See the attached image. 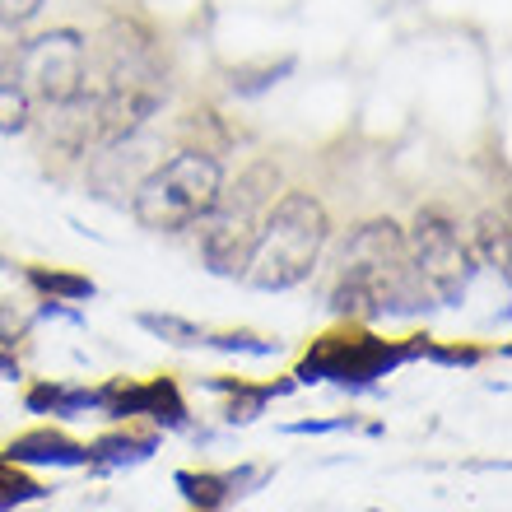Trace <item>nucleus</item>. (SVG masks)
Returning a JSON list of instances; mask_svg holds the SVG:
<instances>
[{
    "mask_svg": "<svg viewBox=\"0 0 512 512\" xmlns=\"http://www.w3.org/2000/svg\"><path fill=\"white\" fill-rule=\"evenodd\" d=\"M424 364H438V368H475L485 364L489 350L480 345H443V340H424V354H419Z\"/></svg>",
    "mask_w": 512,
    "mask_h": 512,
    "instance_id": "obj_21",
    "label": "nucleus"
},
{
    "mask_svg": "<svg viewBox=\"0 0 512 512\" xmlns=\"http://www.w3.org/2000/svg\"><path fill=\"white\" fill-rule=\"evenodd\" d=\"M33 126V94L19 75H0V135H24Z\"/></svg>",
    "mask_w": 512,
    "mask_h": 512,
    "instance_id": "obj_19",
    "label": "nucleus"
},
{
    "mask_svg": "<svg viewBox=\"0 0 512 512\" xmlns=\"http://www.w3.org/2000/svg\"><path fill=\"white\" fill-rule=\"evenodd\" d=\"M205 350H215V354H229V359H280V340H266V336H256V331H205L201 336Z\"/></svg>",
    "mask_w": 512,
    "mask_h": 512,
    "instance_id": "obj_17",
    "label": "nucleus"
},
{
    "mask_svg": "<svg viewBox=\"0 0 512 512\" xmlns=\"http://www.w3.org/2000/svg\"><path fill=\"white\" fill-rule=\"evenodd\" d=\"M173 485L196 512H224L233 503V489L224 471H173Z\"/></svg>",
    "mask_w": 512,
    "mask_h": 512,
    "instance_id": "obj_15",
    "label": "nucleus"
},
{
    "mask_svg": "<svg viewBox=\"0 0 512 512\" xmlns=\"http://www.w3.org/2000/svg\"><path fill=\"white\" fill-rule=\"evenodd\" d=\"M243 387V378H201V391H215V396H233Z\"/></svg>",
    "mask_w": 512,
    "mask_h": 512,
    "instance_id": "obj_27",
    "label": "nucleus"
},
{
    "mask_svg": "<svg viewBox=\"0 0 512 512\" xmlns=\"http://www.w3.org/2000/svg\"><path fill=\"white\" fill-rule=\"evenodd\" d=\"M42 10H47V0H0V28H5V33H19V28H28Z\"/></svg>",
    "mask_w": 512,
    "mask_h": 512,
    "instance_id": "obj_23",
    "label": "nucleus"
},
{
    "mask_svg": "<svg viewBox=\"0 0 512 512\" xmlns=\"http://www.w3.org/2000/svg\"><path fill=\"white\" fill-rule=\"evenodd\" d=\"M326 243H331V215L326 205L303 187L280 191L261 215V233L247 256L243 284L256 294H284L312 280V270L322 261Z\"/></svg>",
    "mask_w": 512,
    "mask_h": 512,
    "instance_id": "obj_1",
    "label": "nucleus"
},
{
    "mask_svg": "<svg viewBox=\"0 0 512 512\" xmlns=\"http://www.w3.org/2000/svg\"><path fill=\"white\" fill-rule=\"evenodd\" d=\"M298 382L294 378H280V382H247L229 396V405H224V424L229 429H247V424H256V419L266 415L270 401H284V396H294Z\"/></svg>",
    "mask_w": 512,
    "mask_h": 512,
    "instance_id": "obj_12",
    "label": "nucleus"
},
{
    "mask_svg": "<svg viewBox=\"0 0 512 512\" xmlns=\"http://www.w3.org/2000/svg\"><path fill=\"white\" fill-rule=\"evenodd\" d=\"M0 270H10V261H5V252H0Z\"/></svg>",
    "mask_w": 512,
    "mask_h": 512,
    "instance_id": "obj_29",
    "label": "nucleus"
},
{
    "mask_svg": "<svg viewBox=\"0 0 512 512\" xmlns=\"http://www.w3.org/2000/svg\"><path fill=\"white\" fill-rule=\"evenodd\" d=\"M33 322H70V326H84V312L80 303H61V298H42Z\"/></svg>",
    "mask_w": 512,
    "mask_h": 512,
    "instance_id": "obj_24",
    "label": "nucleus"
},
{
    "mask_svg": "<svg viewBox=\"0 0 512 512\" xmlns=\"http://www.w3.org/2000/svg\"><path fill=\"white\" fill-rule=\"evenodd\" d=\"M0 461H10L19 471H84L89 443L61 429H28L0 447Z\"/></svg>",
    "mask_w": 512,
    "mask_h": 512,
    "instance_id": "obj_9",
    "label": "nucleus"
},
{
    "mask_svg": "<svg viewBox=\"0 0 512 512\" xmlns=\"http://www.w3.org/2000/svg\"><path fill=\"white\" fill-rule=\"evenodd\" d=\"M359 429V415H326V419H294L284 424L289 438H326V433H354Z\"/></svg>",
    "mask_w": 512,
    "mask_h": 512,
    "instance_id": "obj_22",
    "label": "nucleus"
},
{
    "mask_svg": "<svg viewBox=\"0 0 512 512\" xmlns=\"http://www.w3.org/2000/svg\"><path fill=\"white\" fill-rule=\"evenodd\" d=\"M294 70H298V56L261 61V66H238V70H229V89L238 98H261V94H270V89H280Z\"/></svg>",
    "mask_w": 512,
    "mask_h": 512,
    "instance_id": "obj_16",
    "label": "nucleus"
},
{
    "mask_svg": "<svg viewBox=\"0 0 512 512\" xmlns=\"http://www.w3.org/2000/svg\"><path fill=\"white\" fill-rule=\"evenodd\" d=\"M103 419L126 424V419H149L159 433H187L191 429V410L187 396L177 387V378H112L108 382V401H103Z\"/></svg>",
    "mask_w": 512,
    "mask_h": 512,
    "instance_id": "obj_8",
    "label": "nucleus"
},
{
    "mask_svg": "<svg viewBox=\"0 0 512 512\" xmlns=\"http://www.w3.org/2000/svg\"><path fill=\"white\" fill-rule=\"evenodd\" d=\"M275 187H280V168L270 159L252 163L238 182L224 177L219 187V201L210 205V215L196 219V247H201V266L219 280H243L247 256L256 247V233H261V215L266 205L275 201Z\"/></svg>",
    "mask_w": 512,
    "mask_h": 512,
    "instance_id": "obj_5",
    "label": "nucleus"
},
{
    "mask_svg": "<svg viewBox=\"0 0 512 512\" xmlns=\"http://www.w3.org/2000/svg\"><path fill=\"white\" fill-rule=\"evenodd\" d=\"M47 494L52 489L38 485L33 475H24L10 461H0V512H14V508H24V503H42Z\"/></svg>",
    "mask_w": 512,
    "mask_h": 512,
    "instance_id": "obj_20",
    "label": "nucleus"
},
{
    "mask_svg": "<svg viewBox=\"0 0 512 512\" xmlns=\"http://www.w3.org/2000/svg\"><path fill=\"white\" fill-rule=\"evenodd\" d=\"M224 187V163L215 149L187 145L154 163L131 191V219L149 233H182L196 229V219L210 215Z\"/></svg>",
    "mask_w": 512,
    "mask_h": 512,
    "instance_id": "obj_4",
    "label": "nucleus"
},
{
    "mask_svg": "<svg viewBox=\"0 0 512 512\" xmlns=\"http://www.w3.org/2000/svg\"><path fill=\"white\" fill-rule=\"evenodd\" d=\"M368 512H382V508H368Z\"/></svg>",
    "mask_w": 512,
    "mask_h": 512,
    "instance_id": "obj_30",
    "label": "nucleus"
},
{
    "mask_svg": "<svg viewBox=\"0 0 512 512\" xmlns=\"http://www.w3.org/2000/svg\"><path fill=\"white\" fill-rule=\"evenodd\" d=\"M159 447H163V433H131V429L103 433L98 443H89V461H84V471L89 475L135 471V466H145Z\"/></svg>",
    "mask_w": 512,
    "mask_h": 512,
    "instance_id": "obj_11",
    "label": "nucleus"
},
{
    "mask_svg": "<svg viewBox=\"0 0 512 512\" xmlns=\"http://www.w3.org/2000/svg\"><path fill=\"white\" fill-rule=\"evenodd\" d=\"M135 326L145 331V336L163 340V345H177V350H196L201 345V326L187 322V317H177V312H135Z\"/></svg>",
    "mask_w": 512,
    "mask_h": 512,
    "instance_id": "obj_18",
    "label": "nucleus"
},
{
    "mask_svg": "<svg viewBox=\"0 0 512 512\" xmlns=\"http://www.w3.org/2000/svg\"><path fill=\"white\" fill-rule=\"evenodd\" d=\"M108 401V382L84 387V382H38L24 391V410L28 415H52V419H89L103 415Z\"/></svg>",
    "mask_w": 512,
    "mask_h": 512,
    "instance_id": "obj_10",
    "label": "nucleus"
},
{
    "mask_svg": "<svg viewBox=\"0 0 512 512\" xmlns=\"http://www.w3.org/2000/svg\"><path fill=\"white\" fill-rule=\"evenodd\" d=\"M14 56H19V38L0 28V75H14Z\"/></svg>",
    "mask_w": 512,
    "mask_h": 512,
    "instance_id": "obj_26",
    "label": "nucleus"
},
{
    "mask_svg": "<svg viewBox=\"0 0 512 512\" xmlns=\"http://www.w3.org/2000/svg\"><path fill=\"white\" fill-rule=\"evenodd\" d=\"M424 340L429 336H405V340H382L378 331H368V326H336V331H326L317 336L303 350L294 368V382L298 387H331L350 391V396H382V382L405 364H419V354H424Z\"/></svg>",
    "mask_w": 512,
    "mask_h": 512,
    "instance_id": "obj_3",
    "label": "nucleus"
},
{
    "mask_svg": "<svg viewBox=\"0 0 512 512\" xmlns=\"http://www.w3.org/2000/svg\"><path fill=\"white\" fill-rule=\"evenodd\" d=\"M24 284L38 298H61V303H94L98 284L89 275H75V270H56V266H28Z\"/></svg>",
    "mask_w": 512,
    "mask_h": 512,
    "instance_id": "obj_14",
    "label": "nucleus"
},
{
    "mask_svg": "<svg viewBox=\"0 0 512 512\" xmlns=\"http://www.w3.org/2000/svg\"><path fill=\"white\" fill-rule=\"evenodd\" d=\"M28 326H33L28 317H19L10 303H0V350H14V345L28 336Z\"/></svg>",
    "mask_w": 512,
    "mask_h": 512,
    "instance_id": "obj_25",
    "label": "nucleus"
},
{
    "mask_svg": "<svg viewBox=\"0 0 512 512\" xmlns=\"http://www.w3.org/2000/svg\"><path fill=\"white\" fill-rule=\"evenodd\" d=\"M24 378V368L14 359V350H0V382H19Z\"/></svg>",
    "mask_w": 512,
    "mask_h": 512,
    "instance_id": "obj_28",
    "label": "nucleus"
},
{
    "mask_svg": "<svg viewBox=\"0 0 512 512\" xmlns=\"http://www.w3.org/2000/svg\"><path fill=\"white\" fill-rule=\"evenodd\" d=\"M405 252H410V266L424 284L438 308H461L466 294H471L475 275H480V261L471 256L466 238H461V224L447 215L443 205H424L415 215V224L405 229Z\"/></svg>",
    "mask_w": 512,
    "mask_h": 512,
    "instance_id": "obj_6",
    "label": "nucleus"
},
{
    "mask_svg": "<svg viewBox=\"0 0 512 512\" xmlns=\"http://www.w3.org/2000/svg\"><path fill=\"white\" fill-rule=\"evenodd\" d=\"M340 280H354L368 298L373 322H415L433 312L429 284L415 275L396 219H364L340 247Z\"/></svg>",
    "mask_w": 512,
    "mask_h": 512,
    "instance_id": "obj_2",
    "label": "nucleus"
},
{
    "mask_svg": "<svg viewBox=\"0 0 512 512\" xmlns=\"http://www.w3.org/2000/svg\"><path fill=\"white\" fill-rule=\"evenodd\" d=\"M471 256L480 266H494L508 280V261H512V229H508V215L503 210H485V215L475 219L471 229Z\"/></svg>",
    "mask_w": 512,
    "mask_h": 512,
    "instance_id": "obj_13",
    "label": "nucleus"
},
{
    "mask_svg": "<svg viewBox=\"0 0 512 512\" xmlns=\"http://www.w3.org/2000/svg\"><path fill=\"white\" fill-rule=\"evenodd\" d=\"M14 75L28 94L47 103V108H70L80 103L89 89V38L80 28H47L19 42L14 56Z\"/></svg>",
    "mask_w": 512,
    "mask_h": 512,
    "instance_id": "obj_7",
    "label": "nucleus"
}]
</instances>
